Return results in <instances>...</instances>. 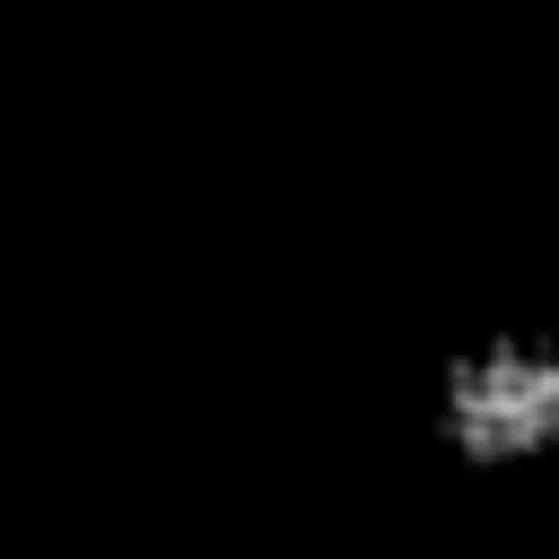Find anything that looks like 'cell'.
<instances>
[{
  "label": "cell",
  "instance_id": "1",
  "mask_svg": "<svg viewBox=\"0 0 559 559\" xmlns=\"http://www.w3.org/2000/svg\"><path fill=\"white\" fill-rule=\"evenodd\" d=\"M428 437L454 472H542L559 454V323L489 314L428 367Z\"/></svg>",
  "mask_w": 559,
  "mask_h": 559
}]
</instances>
